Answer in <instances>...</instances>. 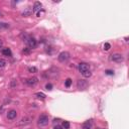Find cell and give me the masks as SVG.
I'll list each match as a JSON object with an SVG mask.
<instances>
[{
    "mask_svg": "<svg viewBox=\"0 0 129 129\" xmlns=\"http://www.w3.org/2000/svg\"><path fill=\"white\" fill-rule=\"evenodd\" d=\"M48 121H49V119H48V116L47 115H45V114H42L38 117V121H37V125L40 126V127H44V126H47L48 124Z\"/></svg>",
    "mask_w": 129,
    "mask_h": 129,
    "instance_id": "1",
    "label": "cell"
},
{
    "mask_svg": "<svg viewBox=\"0 0 129 129\" xmlns=\"http://www.w3.org/2000/svg\"><path fill=\"white\" fill-rule=\"evenodd\" d=\"M110 61L115 62V63H122L124 61V58L121 54H112L110 56Z\"/></svg>",
    "mask_w": 129,
    "mask_h": 129,
    "instance_id": "2",
    "label": "cell"
},
{
    "mask_svg": "<svg viewBox=\"0 0 129 129\" xmlns=\"http://www.w3.org/2000/svg\"><path fill=\"white\" fill-rule=\"evenodd\" d=\"M70 58H71V56H70V54H69L68 51H62V53L59 55L58 59L61 63H65V62L69 61V59H70Z\"/></svg>",
    "mask_w": 129,
    "mask_h": 129,
    "instance_id": "3",
    "label": "cell"
},
{
    "mask_svg": "<svg viewBox=\"0 0 129 129\" xmlns=\"http://www.w3.org/2000/svg\"><path fill=\"white\" fill-rule=\"evenodd\" d=\"M88 82L82 79V80H78V82H77V88H78L79 90H86L88 88Z\"/></svg>",
    "mask_w": 129,
    "mask_h": 129,
    "instance_id": "4",
    "label": "cell"
},
{
    "mask_svg": "<svg viewBox=\"0 0 129 129\" xmlns=\"http://www.w3.org/2000/svg\"><path fill=\"white\" fill-rule=\"evenodd\" d=\"M26 42H27L28 47H30V49H31V48H35L36 46H37V41H36V39L34 38V37H30V36H28V38L26 39Z\"/></svg>",
    "mask_w": 129,
    "mask_h": 129,
    "instance_id": "5",
    "label": "cell"
},
{
    "mask_svg": "<svg viewBox=\"0 0 129 129\" xmlns=\"http://www.w3.org/2000/svg\"><path fill=\"white\" fill-rule=\"evenodd\" d=\"M31 120H32V118H31V117H29V116H25V117H22V118L19 120V121H18V123H17V125L21 126V125H26V124H29Z\"/></svg>",
    "mask_w": 129,
    "mask_h": 129,
    "instance_id": "6",
    "label": "cell"
},
{
    "mask_svg": "<svg viewBox=\"0 0 129 129\" xmlns=\"http://www.w3.org/2000/svg\"><path fill=\"white\" fill-rule=\"evenodd\" d=\"M78 69L81 73H84L86 71H90V65L87 63H81V64H79Z\"/></svg>",
    "mask_w": 129,
    "mask_h": 129,
    "instance_id": "7",
    "label": "cell"
},
{
    "mask_svg": "<svg viewBox=\"0 0 129 129\" xmlns=\"http://www.w3.org/2000/svg\"><path fill=\"white\" fill-rule=\"evenodd\" d=\"M25 83H26L28 86H35L38 83V79L36 78V77H32V78L27 79L26 81H25Z\"/></svg>",
    "mask_w": 129,
    "mask_h": 129,
    "instance_id": "8",
    "label": "cell"
},
{
    "mask_svg": "<svg viewBox=\"0 0 129 129\" xmlns=\"http://www.w3.org/2000/svg\"><path fill=\"white\" fill-rule=\"evenodd\" d=\"M17 116V112L15 110H10V111H8V113H7V118L9 119V120H13L15 119Z\"/></svg>",
    "mask_w": 129,
    "mask_h": 129,
    "instance_id": "9",
    "label": "cell"
},
{
    "mask_svg": "<svg viewBox=\"0 0 129 129\" xmlns=\"http://www.w3.org/2000/svg\"><path fill=\"white\" fill-rule=\"evenodd\" d=\"M41 7H42V4H41L40 2H34L32 11H33V12H35V13H37L38 11L41 10Z\"/></svg>",
    "mask_w": 129,
    "mask_h": 129,
    "instance_id": "10",
    "label": "cell"
},
{
    "mask_svg": "<svg viewBox=\"0 0 129 129\" xmlns=\"http://www.w3.org/2000/svg\"><path fill=\"white\" fill-rule=\"evenodd\" d=\"M1 53H2V55H3V56H5V57H11V55H12V53H11L10 48H8V47L2 48Z\"/></svg>",
    "mask_w": 129,
    "mask_h": 129,
    "instance_id": "11",
    "label": "cell"
},
{
    "mask_svg": "<svg viewBox=\"0 0 129 129\" xmlns=\"http://www.w3.org/2000/svg\"><path fill=\"white\" fill-rule=\"evenodd\" d=\"M92 127V121L89 120V121H86L83 125H82V129H91Z\"/></svg>",
    "mask_w": 129,
    "mask_h": 129,
    "instance_id": "12",
    "label": "cell"
},
{
    "mask_svg": "<svg viewBox=\"0 0 129 129\" xmlns=\"http://www.w3.org/2000/svg\"><path fill=\"white\" fill-rule=\"evenodd\" d=\"M35 96L37 97V98H39V99H46V95L44 93H41V92H38V93H35Z\"/></svg>",
    "mask_w": 129,
    "mask_h": 129,
    "instance_id": "13",
    "label": "cell"
},
{
    "mask_svg": "<svg viewBox=\"0 0 129 129\" xmlns=\"http://www.w3.org/2000/svg\"><path fill=\"white\" fill-rule=\"evenodd\" d=\"M82 75L85 77V78H90V77L92 76V73H91L90 71H86V72L82 73Z\"/></svg>",
    "mask_w": 129,
    "mask_h": 129,
    "instance_id": "14",
    "label": "cell"
},
{
    "mask_svg": "<svg viewBox=\"0 0 129 129\" xmlns=\"http://www.w3.org/2000/svg\"><path fill=\"white\" fill-rule=\"evenodd\" d=\"M32 12H33L32 10H30L29 8H27V9H26V11L22 12V15H23V16H28V15H30V14H31Z\"/></svg>",
    "mask_w": 129,
    "mask_h": 129,
    "instance_id": "15",
    "label": "cell"
},
{
    "mask_svg": "<svg viewBox=\"0 0 129 129\" xmlns=\"http://www.w3.org/2000/svg\"><path fill=\"white\" fill-rule=\"evenodd\" d=\"M63 128L64 129H70V122H69V121H64L63 122Z\"/></svg>",
    "mask_w": 129,
    "mask_h": 129,
    "instance_id": "16",
    "label": "cell"
},
{
    "mask_svg": "<svg viewBox=\"0 0 129 129\" xmlns=\"http://www.w3.org/2000/svg\"><path fill=\"white\" fill-rule=\"evenodd\" d=\"M65 85H66V87H67V88L71 87V85H72V80H71V79H67L66 82H65Z\"/></svg>",
    "mask_w": 129,
    "mask_h": 129,
    "instance_id": "17",
    "label": "cell"
},
{
    "mask_svg": "<svg viewBox=\"0 0 129 129\" xmlns=\"http://www.w3.org/2000/svg\"><path fill=\"white\" fill-rule=\"evenodd\" d=\"M28 72L29 73H36L37 72V69L35 67H29L28 68Z\"/></svg>",
    "mask_w": 129,
    "mask_h": 129,
    "instance_id": "18",
    "label": "cell"
},
{
    "mask_svg": "<svg viewBox=\"0 0 129 129\" xmlns=\"http://www.w3.org/2000/svg\"><path fill=\"white\" fill-rule=\"evenodd\" d=\"M6 66V61L3 59H0V68H4Z\"/></svg>",
    "mask_w": 129,
    "mask_h": 129,
    "instance_id": "19",
    "label": "cell"
},
{
    "mask_svg": "<svg viewBox=\"0 0 129 129\" xmlns=\"http://www.w3.org/2000/svg\"><path fill=\"white\" fill-rule=\"evenodd\" d=\"M22 53L25 54V55H29V54H30V48H28V47H24V48L22 49Z\"/></svg>",
    "mask_w": 129,
    "mask_h": 129,
    "instance_id": "20",
    "label": "cell"
},
{
    "mask_svg": "<svg viewBox=\"0 0 129 129\" xmlns=\"http://www.w3.org/2000/svg\"><path fill=\"white\" fill-rule=\"evenodd\" d=\"M104 47V50H109L110 48H111V45L110 44H108V42H106V44L104 45V47Z\"/></svg>",
    "mask_w": 129,
    "mask_h": 129,
    "instance_id": "21",
    "label": "cell"
},
{
    "mask_svg": "<svg viewBox=\"0 0 129 129\" xmlns=\"http://www.w3.org/2000/svg\"><path fill=\"white\" fill-rule=\"evenodd\" d=\"M46 89L47 90V91H50V90H53V85H51V84H47L46 85Z\"/></svg>",
    "mask_w": 129,
    "mask_h": 129,
    "instance_id": "22",
    "label": "cell"
},
{
    "mask_svg": "<svg viewBox=\"0 0 129 129\" xmlns=\"http://www.w3.org/2000/svg\"><path fill=\"white\" fill-rule=\"evenodd\" d=\"M105 73H106L107 75H109V76H111V75H113V74H114V72H113V71H111V70H107Z\"/></svg>",
    "mask_w": 129,
    "mask_h": 129,
    "instance_id": "23",
    "label": "cell"
},
{
    "mask_svg": "<svg viewBox=\"0 0 129 129\" xmlns=\"http://www.w3.org/2000/svg\"><path fill=\"white\" fill-rule=\"evenodd\" d=\"M2 46H3V40H2V39H0V48L2 47Z\"/></svg>",
    "mask_w": 129,
    "mask_h": 129,
    "instance_id": "24",
    "label": "cell"
},
{
    "mask_svg": "<svg viewBox=\"0 0 129 129\" xmlns=\"http://www.w3.org/2000/svg\"><path fill=\"white\" fill-rule=\"evenodd\" d=\"M54 129H63V127H61V126H56Z\"/></svg>",
    "mask_w": 129,
    "mask_h": 129,
    "instance_id": "25",
    "label": "cell"
},
{
    "mask_svg": "<svg viewBox=\"0 0 129 129\" xmlns=\"http://www.w3.org/2000/svg\"><path fill=\"white\" fill-rule=\"evenodd\" d=\"M96 129H104V128H96Z\"/></svg>",
    "mask_w": 129,
    "mask_h": 129,
    "instance_id": "26",
    "label": "cell"
}]
</instances>
